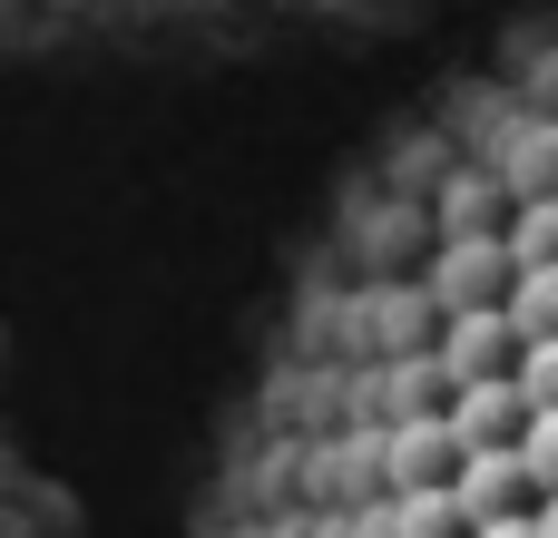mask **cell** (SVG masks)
I'll use <instances>...</instances> for the list:
<instances>
[{
	"instance_id": "6da1fadb",
	"label": "cell",
	"mask_w": 558,
	"mask_h": 538,
	"mask_svg": "<svg viewBox=\"0 0 558 538\" xmlns=\"http://www.w3.org/2000/svg\"><path fill=\"white\" fill-rule=\"evenodd\" d=\"M510 490H520V461H510V451H481V461L461 470V500H471V519H490Z\"/></svg>"
},
{
	"instance_id": "7a4b0ae2",
	"label": "cell",
	"mask_w": 558,
	"mask_h": 538,
	"mask_svg": "<svg viewBox=\"0 0 558 538\" xmlns=\"http://www.w3.org/2000/svg\"><path fill=\"white\" fill-rule=\"evenodd\" d=\"M549 255H539V265H520V294H510V323H520V343H530V333H549Z\"/></svg>"
},
{
	"instance_id": "3957f363",
	"label": "cell",
	"mask_w": 558,
	"mask_h": 538,
	"mask_svg": "<svg viewBox=\"0 0 558 538\" xmlns=\"http://www.w3.org/2000/svg\"><path fill=\"white\" fill-rule=\"evenodd\" d=\"M539 255H549V206H530V216H520V265H539Z\"/></svg>"
},
{
	"instance_id": "277c9868",
	"label": "cell",
	"mask_w": 558,
	"mask_h": 538,
	"mask_svg": "<svg viewBox=\"0 0 558 538\" xmlns=\"http://www.w3.org/2000/svg\"><path fill=\"white\" fill-rule=\"evenodd\" d=\"M481 538H549V519H500V510H490V519H481Z\"/></svg>"
}]
</instances>
